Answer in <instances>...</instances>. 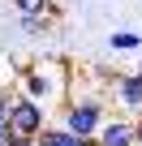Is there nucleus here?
Returning a JSON list of instances; mask_svg holds the SVG:
<instances>
[{"label":"nucleus","mask_w":142,"mask_h":146,"mask_svg":"<svg viewBox=\"0 0 142 146\" xmlns=\"http://www.w3.org/2000/svg\"><path fill=\"white\" fill-rule=\"evenodd\" d=\"M0 137H9V103H0Z\"/></svg>","instance_id":"nucleus-9"},{"label":"nucleus","mask_w":142,"mask_h":146,"mask_svg":"<svg viewBox=\"0 0 142 146\" xmlns=\"http://www.w3.org/2000/svg\"><path fill=\"white\" fill-rule=\"evenodd\" d=\"M69 82H73V64H69L65 56H39V60H30V64L17 69L22 95L39 99L47 112H56L69 99Z\"/></svg>","instance_id":"nucleus-1"},{"label":"nucleus","mask_w":142,"mask_h":146,"mask_svg":"<svg viewBox=\"0 0 142 146\" xmlns=\"http://www.w3.org/2000/svg\"><path fill=\"white\" fill-rule=\"evenodd\" d=\"M108 99H112V108L121 112V116H142V73L133 69V73H112L108 69Z\"/></svg>","instance_id":"nucleus-3"},{"label":"nucleus","mask_w":142,"mask_h":146,"mask_svg":"<svg viewBox=\"0 0 142 146\" xmlns=\"http://www.w3.org/2000/svg\"><path fill=\"white\" fill-rule=\"evenodd\" d=\"M13 9H17V13H47V17H56V13H60L52 0H13Z\"/></svg>","instance_id":"nucleus-8"},{"label":"nucleus","mask_w":142,"mask_h":146,"mask_svg":"<svg viewBox=\"0 0 142 146\" xmlns=\"http://www.w3.org/2000/svg\"><path fill=\"white\" fill-rule=\"evenodd\" d=\"M99 142H103V146H138V129H133V116L108 112V120H103V129H99Z\"/></svg>","instance_id":"nucleus-4"},{"label":"nucleus","mask_w":142,"mask_h":146,"mask_svg":"<svg viewBox=\"0 0 142 146\" xmlns=\"http://www.w3.org/2000/svg\"><path fill=\"white\" fill-rule=\"evenodd\" d=\"M35 146H78V133H69L60 120H47V125L35 133Z\"/></svg>","instance_id":"nucleus-5"},{"label":"nucleus","mask_w":142,"mask_h":146,"mask_svg":"<svg viewBox=\"0 0 142 146\" xmlns=\"http://www.w3.org/2000/svg\"><path fill=\"white\" fill-rule=\"evenodd\" d=\"M78 146H103V142H99V133H91V137H78Z\"/></svg>","instance_id":"nucleus-10"},{"label":"nucleus","mask_w":142,"mask_h":146,"mask_svg":"<svg viewBox=\"0 0 142 146\" xmlns=\"http://www.w3.org/2000/svg\"><path fill=\"white\" fill-rule=\"evenodd\" d=\"M138 146H142V142H138Z\"/></svg>","instance_id":"nucleus-12"},{"label":"nucleus","mask_w":142,"mask_h":146,"mask_svg":"<svg viewBox=\"0 0 142 146\" xmlns=\"http://www.w3.org/2000/svg\"><path fill=\"white\" fill-rule=\"evenodd\" d=\"M52 120V112L39 103V99H30V95H9V133H17V137H30L35 142V133L43 129Z\"/></svg>","instance_id":"nucleus-2"},{"label":"nucleus","mask_w":142,"mask_h":146,"mask_svg":"<svg viewBox=\"0 0 142 146\" xmlns=\"http://www.w3.org/2000/svg\"><path fill=\"white\" fill-rule=\"evenodd\" d=\"M17 26H22V35H47V13H17Z\"/></svg>","instance_id":"nucleus-7"},{"label":"nucleus","mask_w":142,"mask_h":146,"mask_svg":"<svg viewBox=\"0 0 142 146\" xmlns=\"http://www.w3.org/2000/svg\"><path fill=\"white\" fill-rule=\"evenodd\" d=\"M108 47H112V52H121V56L142 52V35H138V30H112V35H108Z\"/></svg>","instance_id":"nucleus-6"},{"label":"nucleus","mask_w":142,"mask_h":146,"mask_svg":"<svg viewBox=\"0 0 142 146\" xmlns=\"http://www.w3.org/2000/svg\"><path fill=\"white\" fill-rule=\"evenodd\" d=\"M138 73H142V60H138Z\"/></svg>","instance_id":"nucleus-11"}]
</instances>
